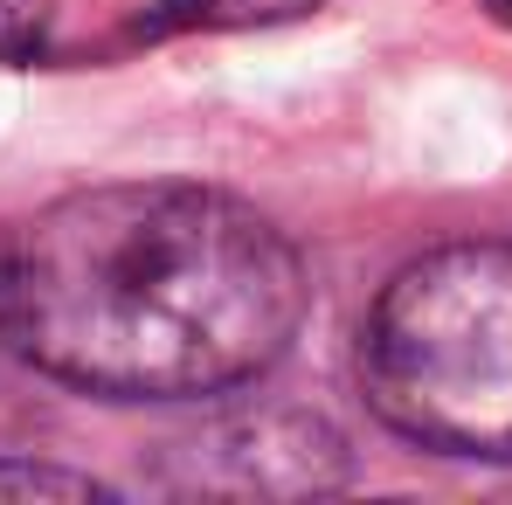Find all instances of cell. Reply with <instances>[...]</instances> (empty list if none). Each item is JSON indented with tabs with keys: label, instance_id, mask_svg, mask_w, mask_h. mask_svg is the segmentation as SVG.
I'll use <instances>...</instances> for the list:
<instances>
[{
	"label": "cell",
	"instance_id": "7a4b0ae2",
	"mask_svg": "<svg viewBox=\"0 0 512 505\" xmlns=\"http://www.w3.org/2000/svg\"><path fill=\"white\" fill-rule=\"evenodd\" d=\"M353 367L402 443L512 464V236L409 256L381 284Z\"/></svg>",
	"mask_w": 512,
	"mask_h": 505
},
{
	"label": "cell",
	"instance_id": "52a82bcc",
	"mask_svg": "<svg viewBox=\"0 0 512 505\" xmlns=\"http://www.w3.org/2000/svg\"><path fill=\"white\" fill-rule=\"evenodd\" d=\"M7 277H14V256H7V243H0V333H7Z\"/></svg>",
	"mask_w": 512,
	"mask_h": 505
},
{
	"label": "cell",
	"instance_id": "5b68a950",
	"mask_svg": "<svg viewBox=\"0 0 512 505\" xmlns=\"http://www.w3.org/2000/svg\"><path fill=\"white\" fill-rule=\"evenodd\" d=\"M0 499H111L90 471L63 464H28V457H0Z\"/></svg>",
	"mask_w": 512,
	"mask_h": 505
},
{
	"label": "cell",
	"instance_id": "8992f818",
	"mask_svg": "<svg viewBox=\"0 0 512 505\" xmlns=\"http://www.w3.org/2000/svg\"><path fill=\"white\" fill-rule=\"evenodd\" d=\"M49 35V0H0V63H28Z\"/></svg>",
	"mask_w": 512,
	"mask_h": 505
},
{
	"label": "cell",
	"instance_id": "ba28073f",
	"mask_svg": "<svg viewBox=\"0 0 512 505\" xmlns=\"http://www.w3.org/2000/svg\"><path fill=\"white\" fill-rule=\"evenodd\" d=\"M492 14H499V21H512V0H492Z\"/></svg>",
	"mask_w": 512,
	"mask_h": 505
},
{
	"label": "cell",
	"instance_id": "3957f363",
	"mask_svg": "<svg viewBox=\"0 0 512 505\" xmlns=\"http://www.w3.org/2000/svg\"><path fill=\"white\" fill-rule=\"evenodd\" d=\"M353 478L346 436L312 409L256 402L215 409L160 457V485L180 499H319Z\"/></svg>",
	"mask_w": 512,
	"mask_h": 505
},
{
	"label": "cell",
	"instance_id": "277c9868",
	"mask_svg": "<svg viewBox=\"0 0 512 505\" xmlns=\"http://www.w3.org/2000/svg\"><path fill=\"white\" fill-rule=\"evenodd\" d=\"M326 0H153L132 21V42H173V35H243V28H284L319 14Z\"/></svg>",
	"mask_w": 512,
	"mask_h": 505
},
{
	"label": "cell",
	"instance_id": "6da1fadb",
	"mask_svg": "<svg viewBox=\"0 0 512 505\" xmlns=\"http://www.w3.org/2000/svg\"><path fill=\"white\" fill-rule=\"evenodd\" d=\"M7 333L28 367L104 402H201L270 374L312 312L298 243L201 180H97L14 243Z\"/></svg>",
	"mask_w": 512,
	"mask_h": 505
}]
</instances>
